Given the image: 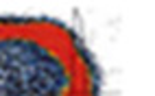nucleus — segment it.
<instances>
[{
    "instance_id": "1",
    "label": "nucleus",
    "mask_w": 155,
    "mask_h": 96,
    "mask_svg": "<svg viewBox=\"0 0 155 96\" xmlns=\"http://www.w3.org/2000/svg\"><path fill=\"white\" fill-rule=\"evenodd\" d=\"M0 96H101V70L66 22L0 15Z\"/></svg>"
}]
</instances>
